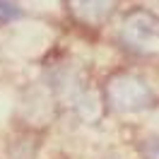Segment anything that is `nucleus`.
<instances>
[{"label": "nucleus", "mask_w": 159, "mask_h": 159, "mask_svg": "<svg viewBox=\"0 0 159 159\" xmlns=\"http://www.w3.org/2000/svg\"><path fill=\"white\" fill-rule=\"evenodd\" d=\"M125 36L135 48H149V43H154L157 29H154V17H149L147 12L133 15L125 24Z\"/></svg>", "instance_id": "nucleus-2"}, {"label": "nucleus", "mask_w": 159, "mask_h": 159, "mask_svg": "<svg viewBox=\"0 0 159 159\" xmlns=\"http://www.w3.org/2000/svg\"><path fill=\"white\" fill-rule=\"evenodd\" d=\"M109 99L113 101V106L120 111L128 109H142L149 101V89L145 87V82H140L138 77H116L109 84Z\"/></svg>", "instance_id": "nucleus-1"}, {"label": "nucleus", "mask_w": 159, "mask_h": 159, "mask_svg": "<svg viewBox=\"0 0 159 159\" xmlns=\"http://www.w3.org/2000/svg\"><path fill=\"white\" fill-rule=\"evenodd\" d=\"M22 12L17 5H12L10 0H0V24H7V22L17 20Z\"/></svg>", "instance_id": "nucleus-3"}]
</instances>
